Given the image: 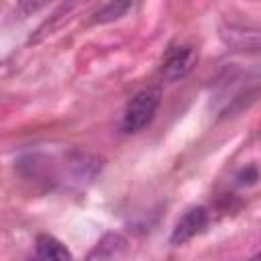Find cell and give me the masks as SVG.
I'll list each match as a JSON object with an SVG mask.
<instances>
[{"mask_svg": "<svg viewBox=\"0 0 261 261\" xmlns=\"http://www.w3.org/2000/svg\"><path fill=\"white\" fill-rule=\"evenodd\" d=\"M249 261H261V253H257V255H255V257H251Z\"/></svg>", "mask_w": 261, "mask_h": 261, "instance_id": "ba28073f", "label": "cell"}, {"mask_svg": "<svg viewBox=\"0 0 261 261\" xmlns=\"http://www.w3.org/2000/svg\"><path fill=\"white\" fill-rule=\"evenodd\" d=\"M126 247V239L118 232H106L96 245L94 249L88 253L86 261H116V257L124 251Z\"/></svg>", "mask_w": 261, "mask_h": 261, "instance_id": "277c9868", "label": "cell"}, {"mask_svg": "<svg viewBox=\"0 0 261 261\" xmlns=\"http://www.w3.org/2000/svg\"><path fill=\"white\" fill-rule=\"evenodd\" d=\"M159 104H161V88L149 86V88H143L141 92H137L124 108L122 130L124 133H137V130L145 128L153 120Z\"/></svg>", "mask_w": 261, "mask_h": 261, "instance_id": "6da1fadb", "label": "cell"}, {"mask_svg": "<svg viewBox=\"0 0 261 261\" xmlns=\"http://www.w3.org/2000/svg\"><path fill=\"white\" fill-rule=\"evenodd\" d=\"M35 245H37V255L45 261H73L69 249L51 234H39Z\"/></svg>", "mask_w": 261, "mask_h": 261, "instance_id": "5b68a950", "label": "cell"}, {"mask_svg": "<svg viewBox=\"0 0 261 261\" xmlns=\"http://www.w3.org/2000/svg\"><path fill=\"white\" fill-rule=\"evenodd\" d=\"M27 261H45V259H41V257L37 255V257H33V259H27Z\"/></svg>", "mask_w": 261, "mask_h": 261, "instance_id": "9c48e42d", "label": "cell"}, {"mask_svg": "<svg viewBox=\"0 0 261 261\" xmlns=\"http://www.w3.org/2000/svg\"><path fill=\"white\" fill-rule=\"evenodd\" d=\"M133 4L130 2H108L104 4L102 8L96 10L94 14V22H110V20H116L120 18L126 10H130Z\"/></svg>", "mask_w": 261, "mask_h": 261, "instance_id": "52a82bcc", "label": "cell"}, {"mask_svg": "<svg viewBox=\"0 0 261 261\" xmlns=\"http://www.w3.org/2000/svg\"><path fill=\"white\" fill-rule=\"evenodd\" d=\"M224 41L232 47H245V49H261V29H249V27H228L226 33H222Z\"/></svg>", "mask_w": 261, "mask_h": 261, "instance_id": "8992f818", "label": "cell"}, {"mask_svg": "<svg viewBox=\"0 0 261 261\" xmlns=\"http://www.w3.org/2000/svg\"><path fill=\"white\" fill-rule=\"evenodd\" d=\"M196 61H198L196 47H192V45L169 47L165 57H163V63H161V75L167 82H177V80L186 77L194 69Z\"/></svg>", "mask_w": 261, "mask_h": 261, "instance_id": "7a4b0ae2", "label": "cell"}, {"mask_svg": "<svg viewBox=\"0 0 261 261\" xmlns=\"http://www.w3.org/2000/svg\"><path fill=\"white\" fill-rule=\"evenodd\" d=\"M208 210L204 206H192L188 208L179 220L175 222L173 230H171V237H169V243L171 245H184L186 241H190L192 237H196L198 232H202L208 224Z\"/></svg>", "mask_w": 261, "mask_h": 261, "instance_id": "3957f363", "label": "cell"}]
</instances>
